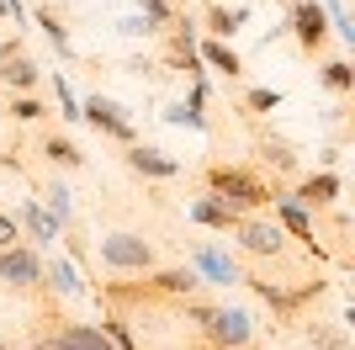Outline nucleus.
Here are the masks:
<instances>
[{"mask_svg": "<svg viewBox=\"0 0 355 350\" xmlns=\"http://www.w3.org/2000/svg\"><path fill=\"white\" fill-rule=\"evenodd\" d=\"M175 313L186 324H196V335L207 350H254V319L244 308L228 303H202V297H180Z\"/></svg>", "mask_w": 355, "mask_h": 350, "instance_id": "nucleus-1", "label": "nucleus"}, {"mask_svg": "<svg viewBox=\"0 0 355 350\" xmlns=\"http://www.w3.org/2000/svg\"><path fill=\"white\" fill-rule=\"evenodd\" d=\"M202 191H212V197H223V202L234 207V212H266L270 202H276V181L260 170H250V165H223L212 160L207 170H202Z\"/></svg>", "mask_w": 355, "mask_h": 350, "instance_id": "nucleus-2", "label": "nucleus"}, {"mask_svg": "<svg viewBox=\"0 0 355 350\" xmlns=\"http://www.w3.org/2000/svg\"><path fill=\"white\" fill-rule=\"evenodd\" d=\"M101 265L112 276H144V271L159 265V255H154V244H148L144 233L117 228V233H101Z\"/></svg>", "mask_w": 355, "mask_h": 350, "instance_id": "nucleus-3", "label": "nucleus"}, {"mask_svg": "<svg viewBox=\"0 0 355 350\" xmlns=\"http://www.w3.org/2000/svg\"><path fill=\"white\" fill-rule=\"evenodd\" d=\"M228 239H234L239 255H250V260H282L286 255V228L270 218V212H244Z\"/></svg>", "mask_w": 355, "mask_h": 350, "instance_id": "nucleus-4", "label": "nucleus"}, {"mask_svg": "<svg viewBox=\"0 0 355 350\" xmlns=\"http://www.w3.org/2000/svg\"><path fill=\"white\" fill-rule=\"evenodd\" d=\"M286 32H292V43L302 48V58H324L329 38H334L329 11L318 6V0H292V6H286Z\"/></svg>", "mask_w": 355, "mask_h": 350, "instance_id": "nucleus-5", "label": "nucleus"}, {"mask_svg": "<svg viewBox=\"0 0 355 350\" xmlns=\"http://www.w3.org/2000/svg\"><path fill=\"white\" fill-rule=\"evenodd\" d=\"M32 350H117L106 340V329L96 324H74V319H43L37 324V335H32Z\"/></svg>", "mask_w": 355, "mask_h": 350, "instance_id": "nucleus-6", "label": "nucleus"}, {"mask_svg": "<svg viewBox=\"0 0 355 350\" xmlns=\"http://www.w3.org/2000/svg\"><path fill=\"white\" fill-rule=\"evenodd\" d=\"M80 122H90V128L101 133V138H112V144H138V128H133V117H128V106L112 101L106 90L80 96Z\"/></svg>", "mask_w": 355, "mask_h": 350, "instance_id": "nucleus-7", "label": "nucleus"}, {"mask_svg": "<svg viewBox=\"0 0 355 350\" xmlns=\"http://www.w3.org/2000/svg\"><path fill=\"white\" fill-rule=\"evenodd\" d=\"M266 212H276V223L286 228V239H297V244L308 249L313 260H329V249H324V228H318V212H308L302 202H292L286 191H276V202H270Z\"/></svg>", "mask_w": 355, "mask_h": 350, "instance_id": "nucleus-8", "label": "nucleus"}, {"mask_svg": "<svg viewBox=\"0 0 355 350\" xmlns=\"http://www.w3.org/2000/svg\"><path fill=\"white\" fill-rule=\"evenodd\" d=\"M0 287H11L16 297L43 292V249L37 244H6L0 249Z\"/></svg>", "mask_w": 355, "mask_h": 350, "instance_id": "nucleus-9", "label": "nucleus"}, {"mask_svg": "<svg viewBox=\"0 0 355 350\" xmlns=\"http://www.w3.org/2000/svg\"><path fill=\"white\" fill-rule=\"evenodd\" d=\"M292 202H302L308 212H329V207H340L345 197V175L334 170V165H324V170H308V175H297V186L286 191Z\"/></svg>", "mask_w": 355, "mask_h": 350, "instance_id": "nucleus-10", "label": "nucleus"}, {"mask_svg": "<svg viewBox=\"0 0 355 350\" xmlns=\"http://www.w3.org/2000/svg\"><path fill=\"white\" fill-rule=\"evenodd\" d=\"M122 165H128L138 181H175L180 175V160L164 154V149H154V144H122Z\"/></svg>", "mask_w": 355, "mask_h": 350, "instance_id": "nucleus-11", "label": "nucleus"}, {"mask_svg": "<svg viewBox=\"0 0 355 350\" xmlns=\"http://www.w3.org/2000/svg\"><path fill=\"white\" fill-rule=\"evenodd\" d=\"M191 271H196L202 281H218V287H234V281H244V265H239L228 249L202 244V239L191 244Z\"/></svg>", "mask_w": 355, "mask_h": 350, "instance_id": "nucleus-12", "label": "nucleus"}, {"mask_svg": "<svg viewBox=\"0 0 355 350\" xmlns=\"http://www.w3.org/2000/svg\"><path fill=\"white\" fill-rule=\"evenodd\" d=\"M0 85L11 90H37L43 85V69H37V64H32V53L21 43H0Z\"/></svg>", "mask_w": 355, "mask_h": 350, "instance_id": "nucleus-13", "label": "nucleus"}, {"mask_svg": "<svg viewBox=\"0 0 355 350\" xmlns=\"http://www.w3.org/2000/svg\"><path fill=\"white\" fill-rule=\"evenodd\" d=\"M186 218H191L196 228L223 233V239H228V233L239 228V218H244V212H234V207L223 202V197H212V191H196V197H191V207H186Z\"/></svg>", "mask_w": 355, "mask_h": 350, "instance_id": "nucleus-14", "label": "nucleus"}, {"mask_svg": "<svg viewBox=\"0 0 355 350\" xmlns=\"http://www.w3.org/2000/svg\"><path fill=\"white\" fill-rule=\"evenodd\" d=\"M37 160L48 170H85V149L74 144V138H64L59 128H43L37 133Z\"/></svg>", "mask_w": 355, "mask_h": 350, "instance_id": "nucleus-15", "label": "nucleus"}, {"mask_svg": "<svg viewBox=\"0 0 355 350\" xmlns=\"http://www.w3.org/2000/svg\"><path fill=\"white\" fill-rule=\"evenodd\" d=\"M254 160L270 170V181H276V175H302L297 144H286V138H276V133H260V138H254Z\"/></svg>", "mask_w": 355, "mask_h": 350, "instance_id": "nucleus-16", "label": "nucleus"}, {"mask_svg": "<svg viewBox=\"0 0 355 350\" xmlns=\"http://www.w3.org/2000/svg\"><path fill=\"white\" fill-rule=\"evenodd\" d=\"M16 223H21V239H27V244H37V249L59 244V223H53V212H48L43 202H21Z\"/></svg>", "mask_w": 355, "mask_h": 350, "instance_id": "nucleus-17", "label": "nucleus"}, {"mask_svg": "<svg viewBox=\"0 0 355 350\" xmlns=\"http://www.w3.org/2000/svg\"><path fill=\"white\" fill-rule=\"evenodd\" d=\"M196 58H202V69H218L223 80H244V58L234 48L223 43V38H207V43H196Z\"/></svg>", "mask_w": 355, "mask_h": 350, "instance_id": "nucleus-18", "label": "nucleus"}, {"mask_svg": "<svg viewBox=\"0 0 355 350\" xmlns=\"http://www.w3.org/2000/svg\"><path fill=\"white\" fill-rule=\"evenodd\" d=\"M37 197H43V207H48V212H53V223H59V233L80 223V218H74V202H69V186H64L59 175H53V181H37Z\"/></svg>", "mask_w": 355, "mask_h": 350, "instance_id": "nucleus-19", "label": "nucleus"}, {"mask_svg": "<svg viewBox=\"0 0 355 350\" xmlns=\"http://www.w3.org/2000/svg\"><path fill=\"white\" fill-rule=\"evenodd\" d=\"M32 22H37V27H43V38H48V43H53V48H59L64 58L74 53V38H69V27H64V16L53 11V6H48V0H37V6H32Z\"/></svg>", "mask_w": 355, "mask_h": 350, "instance_id": "nucleus-20", "label": "nucleus"}, {"mask_svg": "<svg viewBox=\"0 0 355 350\" xmlns=\"http://www.w3.org/2000/svg\"><path fill=\"white\" fill-rule=\"evenodd\" d=\"M202 27H207L212 38H223V43H228V38L244 27V6H223V0H212L207 11H202Z\"/></svg>", "mask_w": 355, "mask_h": 350, "instance_id": "nucleus-21", "label": "nucleus"}, {"mask_svg": "<svg viewBox=\"0 0 355 350\" xmlns=\"http://www.w3.org/2000/svg\"><path fill=\"white\" fill-rule=\"evenodd\" d=\"M302 340H308V350H350V329H345V324H329V319H313L308 329H302Z\"/></svg>", "mask_w": 355, "mask_h": 350, "instance_id": "nucleus-22", "label": "nucleus"}, {"mask_svg": "<svg viewBox=\"0 0 355 350\" xmlns=\"http://www.w3.org/2000/svg\"><path fill=\"white\" fill-rule=\"evenodd\" d=\"M318 80H324L334 96H350L355 90V64L350 58H324V64H318Z\"/></svg>", "mask_w": 355, "mask_h": 350, "instance_id": "nucleus-23", "label": "nucleus"}, {"mask_svg": "<svg viewBox=\"0 0 355 350\" xmlns=\"http://www.w3.org/2000/svg\"><path fill=\"white\" fill-rule=\"evenodd\" d=\"M276 106H282V90H270V85H244V96H239L244 117H270Z\"/></svg>", "mask_w": 355, "mask_h": 350, "instance_id": "nucleus-24", "label": "nucleus"}, {"mask_svg": "<svg viewBox=\"0 0 355 350\" xmlns=\"http://www.w3.org/2000/svg\"><path fill=\"white\" fill-rule=\"evenodd\" d=\"M43 287H59L64 297H74V292H85V281H74V265L69 260H43Z\"/></svg>", "mask_w": 355, "mask_h": 350, "instance_id": "nucleus-25", "label": "nucleus"}, {"mask_svg": "<svg viewBox=\"0 0 355 350\" xmlns=\"http://www.w3.org/2000/svg\"><path fill=\"white\" fill-rule=\"evenodd\" d=\"M6 112H11V122H43V117H48V106L37 101V90H16Z\"/></svg>", "mask_w": 355, "mask_h": 350, "instance_id": "nucleus-26", "label": "nucleus"}, {"mask_svg": "<svg viewBox=\"0 0 355 350\" xmlns=\"http://www.w3.org/2000/svg\"><path fill=\"white\" fill-rule=\"evenodd\" d=\"M138 16L154 22V32H164L170 22H175V6H170V0H138Z\"/></svg>", "mask_w": 355, "mask_h": 350, "instance_id": "nucleus-27", "label": "nucleus"}, {"mask_svg": "<svg viewBox=\"0 0 355 350\" xmlns=\"http://www.w3.org/2000/svg\"><path fill=\"white\" fill-rule=\"evenodd\" d=\"M164 122H175V128H196V133H207V117L196 112V106H170V112H164Z\"/></svg>", "mask_w": 355, "mask_h": 350, "instance_id": "nucleus-28", "label": "nucleus"}, {"mask_svg": "<svg viewBox=\"0 0 355 350\" xmlns=\"http://www.w3.org/2000/svg\"><path fill=\"white\" fill-rule=\"evenodd\" d=\"M53 96H59V112H64V122H80V96L69 90V80H53Z\"/></svg>", "mask_w": 355, "mask_h": 350, "instance_id": "nucleus-29", "label": "nucleus"}, {"mask_svg": "<svg viewBox=\"0 0 355 350\" xmlns=\"http://www.w3.org/2000/svg\"><path fill=\"white\" fill-rule=\"evenodd\" d=\"M6 244H21V223H16L11 212H0V249Z\"/></svg>", "mask_w": 355, "mask_h": 350, "instance_id": "nucleus-30", "label": "nucleus"}, {"mask_svg": "<svg viewBox=\"0 0 355 350\" xmlns=\"http://www.w3.org/2000/svg\"><path fill=\"white\" fill-rule=\"evenodd\" d=\"M122 32H128V38H148V32H154V22H144V16H128V22H122Z\"/></svg>", "mask_w": 355, "mask_h": 350, "instance_id": "nucleus-31", "label": "nucleus"}, {"mask_svg": "<svg viewBox=\"0 0 355 350\" xmlns=\"http://www.w3.org/2000/svg\"><path fill=\"white\" fill-rule=\"evenodd\" d=\"M6 16H11V11H6V0H0V22H6Z\"/></svg>", "mask_w": 355, "mask_h": 350, "instance_id": "nucleus-32", "label": "nucleus"}, {"mask_svg": "<svg viewBox=\"0 0 355 350\" xmlns=\"http://www.w3.org/2000/svg\"><path fill=\"white\" fill-rule=\"evenodd\" d=\"M0 350H11V345H6V340H0Z\"/></svg>", "mask_w": 355, "mask_h": 350, "instance_id": "nucleus-33", "label": "nucleus"}]
</instances>
